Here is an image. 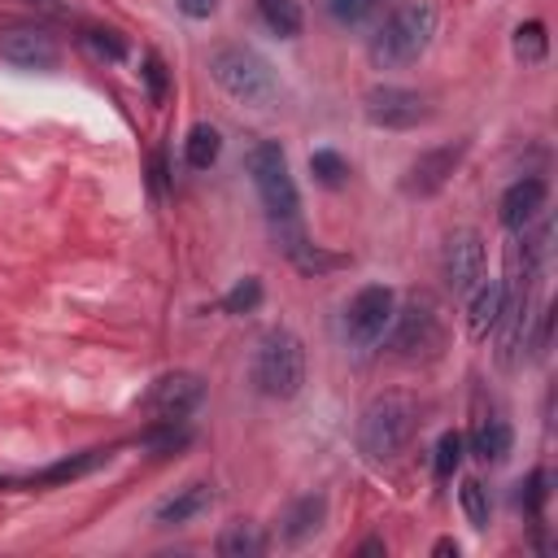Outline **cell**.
Instances as JSON below:
<instances>
[{"instance_id": "obj_1", "label": "cell", "mask_w": 558, "mask_h": 558, "mask_svg": "<svg viewBox=\"0 0 558 558\" xmlns=\"http://www.w3.org/2000/svg\"><path fill=\"white\" fill-rule=\"evenodd\" d=\"M436 35V9L423 0H401L388 22L379 26V35L371 39V61L392 70V65H410L423 57V48Z\"/></svg>"}, {"instance_id": "obj_2", "label": "cell", "mask_w": 558, "mask_h": 558, "mask_svg": "<svg viewBox=\"0 0 558 558\" xmlns=\"http://www.w3.org/2000/svg\"><path fill=\"white\" fill-rule=\"evenodd\" d=\"M418 427V405L405 397V392H384L375 397L366 410H362V423H357V445L371 453V458H397L410 436Z\"/></svg>"}, {"instance_id": "obj_3", "label": "cell", "mask_w": 558, "mask_h": 558, "mask_svg": "<svg viewBox=\"0 0 558 558\" xmlns=\"http://www.w3.org/2000/svg\"><path fill=\"white\" fill-rule=\"evenodd\" d=\"M253 384H257V392L279 397V401L301 392V384H305V349H301V340L288 327H275V331H266L257 340Z\"/></svg>"}, {"instance_id": "obj_4", "label": "cell", "mask_w": 558, "mask_h": 558, "mask_svg": "<svg viewBox=\"0 0 558 558\" xmlns=\"http://www.w3.org/2000/svg\"><path fill=\"white\" fill-rule=\"evenodd\" d=\"M209 74H214V83H218L227 96H235V100H244V105H270L275 92H279L275 70L266 65V57L253 52V48H244V44L218 48V52L209 57Z\"/></svg>"}, {"instance_id": "obj_5", "label": "cell", "mask_w": 558, "mask_h": 558, "mask_svg": "<svg viewBox=\"0 0 558 558\" xmlns=\"http://www.w3.org/2000/svg\"><path fill=\"white\" fill-rule=\"evenodd\" d=\"M244 161H248L253 187H257V196H262L270 222H296V205H301V196H296V183H292V174H288V157H283V148H279L275 140H262V144L248 148Z\"/></svg>"}, {"instance_id": "obj_6", "label": "cell", "mask_w": 558, "mask_h": 558, "mask_svg": "<svg viewBox=\"0 0 558 558\" xmlns=\"http://www.w3.org/2000/svg\"><path fill=\"white\" fill-rule=\"evenodd\" d=\"M392 336H388V349L397 353V357H405V362H427V357H436L440 349H445V314H440V305L436 301H427V296H414L401 314H392Z\"/></svg>"}, {"instance_id": "obj_7", "label": "cell", "mask_w": 558, "mask_h": 558, "mask_svg": "<svg viewBox=\"0 0 558 558\" xmlns=\"http://www.w3.org/2000/svg\"><path fill=\"white\" fill-rule=\"evenodd\" d=\"M392 314H397V296H392V288H384V283H366V288L349 301V310H344V336H349L357 349H371L375 340H384Z\"/></svg>"}, {"instance_id": "obj_8", "label": "cell", "mask_w": 558, "mask_h": 558, "mask_svg": "<svg viewBox=\"0 0 558 558\" xmlns=\"http://www.w3.org/2000/svg\"><path fill=\"white\" fill-rule=\"evenodd\" d=\"M427 100L418 96V92H410V87H392V83H384V87H371L366 92V118L375 122V126H388V131H410V126H418V122H427Z\"/></svg>"}, {"instance_id": "obj_9", "label": "cell", "mask_w": 558, "mask_h": 558, "mask_svg": "<svg viewBox=\"0 0 558 558\" xmlns=\"http://www.w3.org/2000/svg\"><path fill=\"white\" fill-rule=\"evenodd\" d=\"M205 397V379L192 371H170L161 379H153V388L144 392V410L157 418H187Z\"/></svg>"}, {"instance_id": "obj_10", "label": "cell", "mask_w": 558, "mask_h": 558, "mask_svg": "<svg viewBox=\"0 0 558 558\" xmlns=\"http://www.w3.org/2000/svg\"><path fill=\"white\" fill-rule=\"evenodd\" d=\"M462 157H466V140H458V144H440V148L418 153V157L410 161L405 179H401L405 196H432V192H440V187L449 183V174L458 170V161H462Z\"/></svg>"}, {"instance_id": "obj_11", "label": "cell", "mask_w": 558, "mask_h": 558, "mask_svg": "<svg viewBox=\"0 0 558 558\" xmlns=\"http://www.w3.org/2000/svg\"><path fill=\"white\" fill-rule=\"evenodd\" d=\"M480 279H484V240H480V231L462 227L445 240V283L453 288V296H462Z\"/></svg>"}, {"instance_id": "obj_12", "label": "cell", "mask_w": 558, "mask_h": 558, "mask_svg": "<svg viewBox=\"0 0 558 558\" xmlns=\"http://www.w3.org/2000/svg\"><path fill=\"white\" fill-rule=\"evenodd\" d=\"M0 57L22 70H52L61 52H57V39L39 26H9L0 35Z\"/></svg>"}, {"instance_id": "obj_13", "label": "cell", "mask_w": 558, "mask_h": 558, "mask_svg": "<svg viewBox=\"0 0 558 558\" xmlns=\"http://www.w3.org/2000/svg\"><path fill=\"white\" fill-rule=\"evenodd\" d=\"M545 196H549V187H545V179H536V174L510 183L506 196H501V222H506L510 231H527V227L541 218Z\"/></svg>"}, {"instance_id": "obj_14", "label": "cell", "mask_w": 558, "mask_h": 558, "mask_svg": "<svg viewBox=\"0 0 558 558\" xmlns=\"http://www.w3.org/2000/svg\"><path fill=\"white\" fill-rule=\"evenodd\" d=\"M506 283L501 279H484V283H475L471 288V310H466V327H471V336H488L493 327H497V318H501V310H506Z\"/></svg>"}, {"instance_id": "obj_15", "label": "cell", "mask_w": 558, "mask_h": 558, "mask_svg": "<svg viewBox=\"0 0 558 558\" xmlns=\"http://www.w3.org/2000/svg\"><path fill=\"white\" fill-rule=\"evenodd\" d=\"M209 501H214V488H209V484H187V488H179L174 497H166L153 519H157L161 527H174V523H187V519L205 514Z\"/></svg>"}, {"instance_id": "obj_16", "label": "cell", "mask_w": 558, "mask_h": 558, "mask_svg": "<svg viewBox=\"0 0 558 558\" xmlns=\"http://www.w3.org/2000/svg\"><path fill=\"white\" fill-rule=\"evenodd\" d=\"M105 462H109V449H83V453H70V458H61V462H52V466L35 471V475H31V484H70V480L92 475V471H96V466H105Z\"/></svg>"}, {"instance_id": "obj_17", "label": "cell", "mask_w": 558, "mask_h": 558, "mask_svg": "<svg viewBox=\"0 0 558 558\" xmlns=\"http://www.w3.org/2000/svg\"><path fill=\"white\" fill-rule=\"evenodd\" d=\"M323 514H327V501L318 497V493H310V497H301V501H292L288 506V514H283V541L288 545H301L305 536H314L318 527H323Z\"/></svg>"}, {"instance_id": "obj_18", "label": "cell", "mask_w": 558, "mask_h": 558, "mask_svg": "<svg viewBox=\"0 0 558 558\" xmlns=\"http://www.w3.org/2000/svg\"><path fill=\"white\" fill-rule=\"evenodd\" d=\"M510 445H514V432H510V423H501V418H484V423L471 432V453H475L480 462H506Z\"/></svg>"}, {"instance_id": "obj_19", "label": "cell", "mask_w": 558, "mask_h": 558, "mask_svg": "<svg viewBox=\"0 0 558 558\" xmlns=\"http://www.w3.org/2000/svg\"><path fill=\"white\" fill-rule=\"evenodd\" d=\"M218 554L222 558H257V554H266V536L257 523H227L218 536Z\"/></svg>"}, {"instance_id": "obj_20", "label": "cell", "mask_w": 558, "mask_h": 558, "mask_svg": "<svg viewBox=\"0 0 558 558\" xmlns=\"http://www.w3.org/2000/svg\"><path fill=\"white\" fill-rule=\"evenodd\" d=\"M218 153H222V135H218L209 122H196V126L187 131V140H183L187 166H192V170H209V166L218 161Z\"/></svg>"}, {"instance_id": "obj_21", "label": "cell", "mask_w": 558, "mask_h": 558, "mask_svg": "<svg viewBox=\"0 0 558 558\" xmlns=\"http://www.w3.org/2000/svg\"><path fill=\"white\" fill-rule=\"evenodd\" d=\"M288 257H292V266L296 270H305V275H327V270H340L344 266V257L340 253H327V248H318V244H310L305 235L292 244V248H283Z\"/></svg>"}, {"instance_id": "obj_22", "label": "cell", "mask_w": 558, "mask_h": 558, "mask_svg": "<svg viewBox=\"0 0 558 558\" xmlns=\"http://www.w3.org/2000/svg\"><path fill=\"white\" fill-rule=\"evenodd\" d=\"M187 440H192V432L183 427V418H157V427H148V432L140 436V445H144L148 453H179Z\"/></svg>"}, {"instance_id": "obj_23", "label": "cell", "mask_w": 558, "mask_h": 558, "mask_svg": "<svg viewBox=\"0 0 558 558\" xmlns=\"http://www.w3.org/2000/svg\"><path fill=\"white\" fill-rule=\"evenodd\" d=\"M257 13L275 35H283V39L301 35V4L296 0H257Z\"/></svg>"}, {"instance_id": "obj_24", "label": "cell", "mask_w": 558, "mask_h": 558, "mask_svg": "<svg viewBox=\"0 0 558 558\" xmlns=\"http://www.w3.org/2000/svg\"><path fill=\"white\" fill-rule=\"evenodd\" d=\"M310 174L323 183V187H340L349 179V161L336 153V148H314L310 153Z\"/></svg>"}, {"instance_id": "obj_25", "label": "cell", "mask_w": 558, "mask_h": 558, "mask_svg": "<svg viewBox=\"0 0 558 558\" xmlns=\"http://www.w3.org/2000/svg\"><path fill=\"white\" fill-rule=\"evenodd\" d=\"M545 52H549L545 26H541V22H523V26L514 31V57H519V61H545Z\"/></svg>"}, {"instance_id": "obj_26", "label": "cell", "mask_w": 558, "mask_h": 558, "mask_svg": "<svg viewBox=\"0 0 558 558\" xmlns=\"http://www.w3.org/2000/svg\"><path fill=\"white\" fill-rule=\"evenodd\" d=\"M514 501H519V510L541 514V510H545V501H549V471H532V475L519 484Z\"/></svg>"}, {"instance_id": "obj_27", "label": "cell", "mask_w": 558, "mask_h": 558, "mask_svg": "<svg viewBox=\"0 0 558 558\" xmlns=\"http://www.w3.org/2000/svg\"><path fill=\"white\" fill-rule=\"evenodd\" d=\"M83 44H87L100 61H122V57H126L122 35H118V31H105V26H87V31H83Z\"/></svg>"}, {"instance_id": "obj_28", "label": "cell", "mask_w": 558, "mask_h": 558, "mask_svg": "<svg viewBox=\"0 0 558 558\" xmlns=\"http://www.w3.org/2000/svg\"><path fill=\"white\" fill-rule=\"evenodd\" d=\"M257 305H262V279H253V275L240 279V283L222 296V310H227V314H248V310H257Z\"/></svg>"}, {"instance_id": "obj_29", "label": "cell", "mask_w": 558, "mask_h": 558, "mask_svg": "<svg viewBox=\"0 0 558 558\" xmlns=\"http://www.w3.org/2000/svg\"><path fill=\"white\" fill-rule=\"evenodd\" d=\"M462 449H466L462 432H445V436L436 440V475H440V480H449V475L458 471V462H462Z\"/></svg>"}, {"instance_id": "obj_30", "label": "cell", "mask_w": 558, "mask_h": 558, "mask_svg": "<svg viewBox=\"0 0 558 558\" xmlns=\"http://www.w3.org/2000/svg\"><path fill=\"white\" fill-rule=\"evenodd\" d=\"M462 510L471 527H488V488L480 480H462Z\"/></svg>"}, {"instance_id": "obj_31", "label": "cell", "mask_w": 558, "mask_h": 558, "mask_svg": "<svg viewBox=\"0 0 558 558\" xmlns=\"http://www.w3.org/2000/svg\"><path fill=\"white\" fill-rule=\"evenodd\" d=\"M144 83H148V100L153 105H166V92H170V78H166V61L157 52H144Z\"/></svg>"}, {"instance_id": "obj_32", "label": "cell", "mask_w": 558, "mask_h": 558, "mask_svg": "<svg viewBox=\"0 0 558 558\" xmlns=\"http://www.w3.org/2000/svg\"><path fill=\"white\" fill-rule=\"evenodd\" d=\"M327 9L340 26H362L375 13V0H327Z\"/></svg>"}, {"instance_id": "obj_33", "label": "cell", "mask_w": 558, "mask_h": 558, "mask_svg": "<svg viewBox=\"0 0 558 558\" xmlns=\"http://www.w3.org/2000/svg\"><path fill=\"white\" fill-rule=\"evenodd\" d=\"M174 4H179L187 17H209V13L218 9V0H174Z\"/></svg>"}, {"instance_id": "obj_34", "label": "cell", "mask_w": 558, "mask_h": 558, "mask_svg": "<svg viewBox=\"0 0 558 558\" xmlns=\"http://www.w3.org/2000/svg\"><path fill=\"white\" fill-rule=\"evenodd\" d=\"M432 554H436V558H449V554L458 558V541H453V536H440V541L432 545Z\"/></svg>"}, {"instance_id": "obj_35", "label": "cell", "mask_w": 558, "mask_h": 558, "mask_svg": "<svg viewBox=\"0 0 558 558\" xmlns=\"http://www.w3.org/2000/svg\"><path fill=\"white\" fill-rule=\"evenodd\" d=\"M357 554H384V541L379 536H371V541H362V549Z\"/></svg>"}, {"instance_id": "obj_36", "label": "cell", "mask_w": 558, "mask_h": 558, "mask_svg": "<svg viewBox=\"0 0 558 558\" xmlns=\"http://www.w3.org/2000/svg\"><path fill=\"white\" fill-rule=\"evenodd\" d=\"M4 484H9V480H4V475H0V488H4Z\"/></svg>"}]
</instances>
